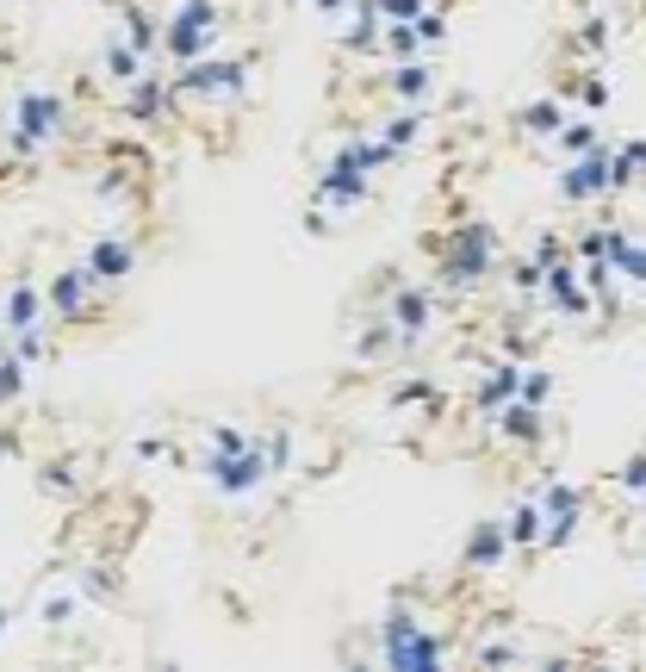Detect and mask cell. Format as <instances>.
Instances as JSON below:
<instances>
[{"label": "cell", "mask_w": 646, "mask_h": 672, "mask_svg": "<svg viewBox=\"0 0 646 672\" xmlns=\"http://www.w3.org/2000/svg\"><path fill=\"white\" fill-rule=\"evenodd\" d=\"M50 132H62V100L44 94V88L20 94V106H13V144H20V150H38Z\"/></svg>", "instance_id": "cell-1"}, {"label": "cell", "mask_w": 646, "mask_h": 672, "mask_svg": "<svg viewBox=\"0 0 646 672\" xmlns=\"http://www.w3.org/2000/svg\"><path fill=\"white\" fill-rule=\"evenodd\" d=\"M534 523H541V511H529V504H522V511H516V523H510V536L516 542H534V536H541Z\"/></svg>", "instance_id": "cell-6"}, {"label": "cell", "mask_w": 646, "mask_h": 672, "mask_svg": "<svg viewBox=\"0 0 646 672\" xmlns=\"http://www.w3.org/2000/svg\"><path fill=\"white\" fill-rule=\"evenodd\" d=\"M25 392V367L20 362H0V399H20Z\"/></svg>", "instance_id": "cell-5"}, {"label": "cell", "mask_w": 646, "mask_h": 672, "mask_svg": "<svg viewBox=\"0 0 646 672\" xmlns=\"http://www.w3.org/2000/svg\"><path fill=\"white\" fill-rule=\"evenodd\" d=\"M81 262H88V274H94V281H125V274H131V262H137V255L125 250L118 237H100L94 250L81 255Z\"/></svg>", "instance_id": "cell-3"}, {"label": "cell", "mask_w": 646, "mask_h": 672, "mask_svg": "<svg viewBox=\"0 0 646 672\" xmlns=\"http://www.w3.org/2000/svg\"><path fill=\"white\" fill-rule=\"evenodd\" d=\"M0 330H13V337L44 330V293L32 287V281H13V287H7V318H0Z\"/></svg>", "instance_id": "cell-2"}, {"label": "cell", "mask_w": 646, "mask_h": 672, "mask_svg": "<svg viewBox=\"0 0 646 672\" xmlns=\"http://www.w3.org/2000/svg\"><path fill=\"white\" fill-rule=\"evenodd\" d=\"M622 480H627V486H646V455H641V462H634V467H627Z\"/></svg>", "instance_id": "cell-8"}, {"label": "cell", "mask_w": 646, "mask_h": 672, "mask_svg": "<svg viewBox=\"0 0 646 672\" xmlns=\"http://www.w3.org/2000/svg\"><path fill=\"white\" fill-rule=\"evenodd\" d=\"M603 181H609L603 162H585V169H572V174H566V193H572V200H585V193H590V187H603Z\"/></svg>", "instance_id": "cell-4"}, {"label": "cell", "mask_w": 646, "mask_h": 672, "mask_svg": "<svg viewBox=\"0 0 646 672\" xmlns=\"http://www.w3.org/2000/svg\"><path fill=\"white\" fill-rule=\"evenodd\" d=\"M553 118H560V106L541 100V106H529V132H553Z\"/></svg>", "instance_id": "cell-7"}]
</instances>
